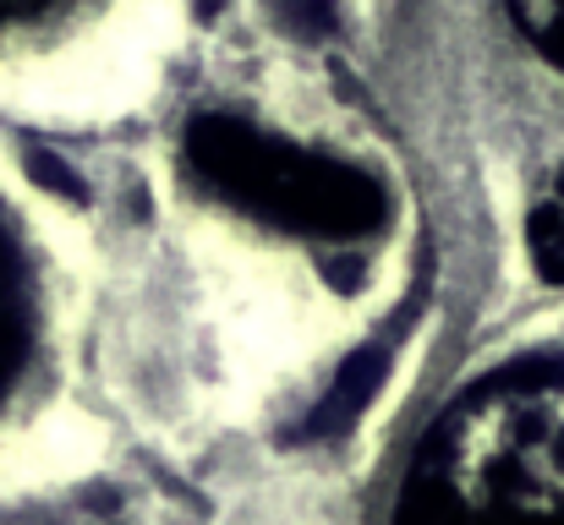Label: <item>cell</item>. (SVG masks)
<instances>
[{
	"instance_id": "3",
	"label": "cell",
	"mask_w": 564,
	"mask_h": 525,
	"mask_svg": "<svg viewBox=\"0 0 564 525\" xmlns=\"http://www.w3.org/2000/svg\"><path fill=\"white\" fill-rule=\"evenodd\" d=\"M28 346H33V274L22 263L11 225L0 219V394H11Z\"/></svg>"
},
{
	"instance_id": "4",
	"label": "cell",
	"mask_w": 564,
	"mask_h": 525,
	"mask_svg": "<svg viewBox=\"0 0 564 525\" xmlns=\"http://www.w3.org/2000/svg\"><path fill=\"white\" fill-rule=\"evenodd\" d=\"M383 372H389V340H383V346L357 350V356L340 367V378H335V389L324 394V405L313 411L307 433H318V438H335V433H346V427H351V422L368 411V400L378 394Z\"/></svg>"
},
{
	"instance_id": "5",
	"label": "cell",
	"mask_w": 564,
	"mask_h": 525,
	"mask_svg": "<svg viewBox=\"0 0 564 525\" xmlns=\"http://www.w3.org/2000/svg\"><path fill=\"white\" fill-rule=\"evenodd\" d=\"M527 241H532L538 274L554 280V285H564V171H560V181L538 197L532 225H527Z\"/></svg>"
},
{
	"instance_id": "6",
	"label": "cell",
	"mask_w": 564,
	"mask_h": 525,
	"mask_svg": "<svg viewBox=\"0 0 564 525\" xmlns=\"http://www.w3.org/2000/svg\"><path fill=\"white\" fill-rule=\"evenodd\" d=\"M510 11H516L521 33H527L549 61L564 66V0H510Z\"/></svg>"
},
{
	"instance_id": "7",
	"label": "cell",
	"mask_w": 564,
	"mask_h": 525,
	"mask_svg": "<svg viewBox=\"0 0 564 525\" xmlns=\"http://www.w3.org/2000/svg\"><path fill=\"white\" fill-rule=\"evenodd\" d=\"M50 6H61V0H0V28L28 22V17H39V11H50Z\"/></svg>"
},
{
	"instance_id": "1",
	"label": "cell",
	"mask_w": 564,
	"mask_h": 525,
	"mask_svg": "<svg viewBox=\"0 0 564 525\" xmlns=\"http://www.w3.org/2000/svg\"><path fill=\"white\" fill-rule=\"evenodd\" d=\"M394 525H564V350L477 378L438 416Z\"/></svg>"
},
{
	"instance_id": "2",
	"label": "cell",
	"mask_w": 564,
	"mask_h": 525,
	"mask_svg": "<svg viewBox=\"0 0 564 525\" xmlns=\"http://www.w3.org/2000/svg\"><path fill=\"white\" fill-rule=\"evenodd\" d=\"M187 171L219 203L302 236H368L383 225V186L329 154L269 138L236 116H197L187 127Z\"/></svg>"
}]
</instances>
